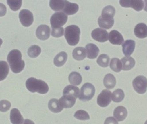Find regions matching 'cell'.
Returning <instances> with one entry per match:
<instances>
[{
  "label": "cell",
  "instance_id": "cell-1",
  "mask_svg": "<svg viewBox=\"0 0 147 124\" xmlns=\"http://www.w3.org/2000/svg\"><path fill=\"white\" fill-rule=\"evenodd\" d=\"M10 68L15 73H20L25 67V62L22 59V54L18 50H13L9 53L7 58Z\"/></svg>",
  "mask_w": 147,
  "mask_h": 124
},
{
  "label": "cell",
  "instance_id": "cell-2",
  "mask_svg": "<svg viewBox=\"0 0 147 124\" xmlns=\"http://www.w3.org/2000/svg\"><path fill=\"white\" fill-rule=\"evenodd\" d=\"M26 85L28 90L32 93L45 94L49 91V87L45 82L33 77L28 79Z\"/></svg>",
  "mask_w": 147,
  "mask_h": 124
},
{
  "label": "cell",
  "instance_id": "cell-3",
  "mask_svg": "<svg viewBox=\"0 0 147 124\" xmlns=\"http://www.w3.org/2000/svg\"><path fill=\"white\" fill-rule=\"evenodd\" d=\"M80 34V29L78 26L71 25L65 28V37L70 45L75 46L78 43Z\"/></svg>",
  "mask_w": 147,
  "mask_h": 124
},
{
  "label": "cell",
  "instance_id": "cell-4",
  "mask_svg": "<svg viewBox=\"0 0 147 124\" xmlns=\"http://www.w3.org/2000/svg\"><path fill=\"white\" fill-rule=\"evenodd\" d=\"M95 93L94 86L90 83H86L82 86L78 98L81 101H89L92 98Z\"/></svg>",
  "mask_w": 147,
  "mask_h": 124
},
{
  "label": "cell",
  "instance_id": "cell-5",
  "mask_svg": "<svg viewBox=\"0 0 147 124\" xmlns=\"http://www.w3.org/2000/svg\"><path fill=\"white\" fill-rule=\"evenodd\" d=\"M68 16L63 12L54 13L51 17V24L52 28L62 27L68 20Z\"/></svg>",
  "mask_w": 147,
  "mask_h": 124
},
{
  "label": "cell",
  "instance_id": "cell-6",
  "mask_svg": "<svg viewBox=\"0 0 147 124\" xmlns=\"http://www.w3.org/2000/svg\"><path fill=\"white\" fill-rule=\"evenodd\" d=\"M133 85L136 92L140 94H143L147 91V78L143 75H139L134 80Z\"/></svg>",
  "mask_w": 147,
  "mask_h": 124
},
{
  "label": "cell",
  "instance_id": "cell-7",
  "mask_svg": "<svg viewBox=\"0 0 147 124\" xmlns=\"http://www.w3.org/2000/svg\"><path fill=\"white\" fill-rule=\"evenodd\" d=\"M120 3L123 7L132 8L137 11H141L144 7V1L142 0H121Z\"/></svg>",
  "mask_w": 147,
  "mask_h": 124
},
{
  "label": "cell",
  "instance_id": "cell-8",
  "mask_svg": "<svg viewBox=\"0 0 147 124\" xmlns=\"http://www.w3.org/2000/svg\"><path fill=\"white\" fill-rule=\"evenodd\" d=\"M19 18L22 26L25 27L30 26L34 21L32 13L28 9H22L19 14Z\"/></svg>",
  "mask_w": 147,
  "mask_h": 124
},
{
  "label": "cell",
  "instance_id": "cell-9",
  "mask_svg": "<svg viewBox=\"0 0 147 124\" xmlns=\"http://www.w3.org/2000/svg\"><path fill=\"white\" fill-rule=\"evenodd\" d=\"M111 100V92L109 90H104L98 96L97 104L99 106L105 107L108 106Z\"/></svg>",
  "mask_w": 147,
  "mask_h": 124
},
{
  "label": "cell",
  "instance_id": "cell-10",
  "mask_svg": "<svg viewBox=\"0 0 147 124\" xmlns=\"http://www.w3.org/2000/svg\"><path fill=\"white\" fill-rule=\"evenodd\" d=\"M92 37L93 39L98 42H105L109 39V33L104 29L97 28L92 32Z\"/></svg>",
  "mask_w": 147,
  "mask_h": 124
},
{
  "label": "cell",
  "instance_id": "cell-11",
  "mask_svg": "<svg viewBox=\"0 0 147 124\" xmlns=\"http://www.w3.org/2000/svg\"><path fill=\"white\" fill-rule=\"evenodd\" d=\"M98 23L100 27L106 29H110L114 25V17L102 15L98 18Z\"/></svg>",
  "mask_w": 147,
  "mask_h": 124
},
{
  "label": "cell",
  "instance_id": "cell-12",
  "mask_svg": "<svg viewBox=\"0 0 147 124\" xmlns=\"http://www.w3.org/2000/svg\"><path fill=\"white\" fill-rule=\"evenodd\" d=\"M36 36L41 40H46L50 37L51 28L47 25H40L36 30Z\"/></svg>",
  "mask_w": 147,
  "mask_h": 124
},
{
  "label": "cell",
  "instance_id": "cell-13",
  "mask_svg": "<svg viewBox=\"0 0 147 124\" xmlns=\"http://www.w3.org/2000/svg\"><path fill=\"white\" fill-rule=\"evenodd\" d=\"M109 40L111 44L114 45H121L124 42L122 35L117 30H112L109 35Z\"/></svg>",
  "mask_w": 147,
  "mask_h": 124
},
{
  "label": "cell",
  "instance_id": "cell-14",
  "mask_svg": "<svg viewBox=\"0 0 147 124\" xmlns=\"http://www.w3.org/2000/svg\"><path fill=\"white\" fill-rule=\"evenodd\" d=\"M76 98L71 95H64L59 100L60 104L63 108H71L73 107L76 102Z\"/></svg>",
  "mask_w": 147,
  "mask_h": 124
},
{
  "label": "cell",
  "instance_id": "cell-15",
  "mask_svg": "<svg viewBox=\"0 0 147 124\" xmlns=\"http://www.w3.org/2000/svg\"><path fill=\"white\" fill-rule=\"evenodd\" d=\"M135 45V41L132 40H126L123 44V52L126 57H129L133 53Z\"/></svg>",
  "mask_w": 147,
  "mask_h": 124
},
{
  "label": "cell",
  "instance_id": "cell-16",
  "mask_svg": "<svg viewBox=\"0 0 147 124\" xmlns=\"http://www.w3.org/2000/svg\"><path fill=\"white\" fill-rule=\"evenodd\" d=\"M85 50L87 58L91 59L96 58L99 53V50L98 47L93 44H87L86 46Z\"/></svg>",
  "mask_w": 147,
  "mask_h": 124
},
{
  "label": "cell",
  "instance_id": "cell-17",
  "mask_svg": "<svg viewBox=\"0 0 147 124\" xmlns=\"http://www.w3.org/2000/svg\"><path fill=\"white\" fill-rule=\"evenodd\" d=\"M134 34L137 38L144 39L147 37V26L143 23L137 24L134 28Z\"/></svg>",
  "mask_w": 147,
  "mask_h": 124
},
{
  "label": "cell",
  "instance_id": "cell-18",
  "mask_svg": "<svg viewBox=\"0 0 147 124\" xmlns=\"http://www.w3.org/2000/svg\"><path fill=\"white\" fill-rule=\"evenodd\" d=\"M10 119L13 124H22L24 119L20 111L16 108L11 110L10 114Z\"/></svg>",
  "mask_w": 147,
  "mask_h": 124
},
{
  "label": "cell",
  "instance_id": "cell-19",
  "mask_svg": "<svg viewBox=\"0 0 147 124\" xmlns=\"http://www.w3.org/2000/svg\"><path fill=\"white\" fill-rule=\"evenodd\" d=\"M79 9V6L75 3L65 1V5L63 10V12L68 15H71L76 14Z\"/></svg>",
  "mask_w": 147,
  "mask_h": 124
},
{
  "label": "cell",
  "instance_id": "cell-20",
  "mask_svg": "<svg viewBox=\"0 0 147 124\" xmlns=\"http://www.w3.org/2000/svg\"><path fill=\"white\" fill-rule=\"evenodd\" d=\"M127 113V111L125 107L119 106L114 110V116L117 121L121 122L126 118Z\"/></svg>",
  "mask_w": 147,
  "mask_h": 124
},
{
  "label": "cell",
  "instance_id": "cell-21",
  "mask_svg": "<svg viewBox=\"0 0 147 124\" xmlns=\"http://www.w3.org/2000/svg\"><path fill=\"white\" fill-rule=\"evenodd\" d=\"M48 108L50 110L54 113H59L63 109L59 100L56 99H52L49 101Z\"/></svg>",
  "mask_w": 147,
  "mask_h": 124
},
{
  "label": "cell",
  "instance_id": "cell-22",
  "mask_svg": "<svg viewBox=\"0 0 147 124\" xmlns=\"http://www.w3.org/2000/svg\"><path fill=\"white\" fill-rule=\"evenodd\" d=\"M122 64V69L124 71H129L134 67L135 65V61L131 57H125L123 58L121 60Z\"/></svg>",
  "mask_w": 147,
  "mask_h": 124
},
{
  "label": "cell",
  "instance_id": "cell-23",
  "mask_svg": "<svg viewBox=\"0 0 147 124\" xmlns=\"http://www.w3.org/2000/svg\"><path fill=\"white\" fill-rule=\"evenodd\" d=\"M104 85L108 89H112L115 86L116 80L115 76L111 74H108L105 76Z\"/></svg>",
  "mask_w": 147,
  "mask_h": 124
},
{
  "label": "cell",
  "instance_id": "cell-24",
  "mask_svg": "<svg viewBox=\"0 0 147 124\" xmlns=\"http://www.w3.org/2000/svg\"><path fill=\"white\" fill-rule=\"evenodd\" d=\"M68 58V55L65 52H61L59 53L54 59V64L57 67L63 66Z\"/></svg>",
  "mask_w": 147,
  "mask_h": 124
},
{
  "label": "cell",
  "instance_id": "cell-25",
  "mask_svg": "<svg viewBox=\"0 0 147 124\" xmlns=\"http://www.w3.org/2000/svg\"><path fill=\"white\" fill-rule=\"evenodd\" d=\"M80 90L78 87L73 85H68L64 89L63 95H71L77 98L79 96Z\"/></svg>",
  "mask_w": 147,
  "mask_h": 124
},
{
  "label": "cell",
  "instance_id": "cell-26",
  "mask_svg": "<svg viewBox=\"0 0 147 124\" xmlns=\"http://www.w3.org/2000/svg\"><path fill=\"white\" fill-rule=\"evenodd\" d=\"M72 55L74 59L80 61L85 58L86 56V51L84 47H76L74 50Z\"/></svg>",
  "mask_w": 147,
  "mask_h": 124
},
{
  "label": "cell",
  "instance_id": "cell-27",
  "mask_svg": "<svg viewBox=\"0 0 147 124\" xmlns=\"http://www.w3.org/2000/svg\"><path fill=\"white\" fill-rule=\"evenodd\" d=\"M65 5V0H51L50 6L55 11H63Z\"/></svg>",
  "mask_w": 147,
  "mask_h": 124
},
{
  "label": "cell",
  "instance_id": "cell-28",
  "mask_svg": "<svg viewBox=\"0 0 147 124\" xmlns=\"http://www.w3.org/2000/svg\"><path fill=\"white\" fill-rule=\"evenodd\" d=\"M9 72V67L5 61H0V81L7 78Z\"/></svg>",
  "mask_w": 147,
  "mask_h": 124
},
{
  "label": "cell",
  "instance_id": "cell-29",
  "mask_svg": "<svg viewBox=\"0 0 147 124\" xmlns=\"http://www.w3.org/2000/svg\"><path fill=\"white\" fill-rule=\"evenodd\" d=\"M69 81L71 84L74 85H78L81 84L82 78L79 73L78 72H72L69 75Z\"/></svg>",
  "mask_w": 147,
  "mask_h": 124
},
{
  "label": "cell",
  "instance_id": "cell-30",
  "mask_svg": "<svg viewBox=\"0 0 147 124\" xmlns=\"http://www.w3.org/2000/svg\"><path fill=\"white\" fill-rule=\"evenodd\" d=\"M111 68L114 72L118 73L122 69L121 61L117 58H114L111 59L110 64Z\"/></svg>",
  "mask_w": 147,
  "mask_h": 124
},
{
  "label": "cell",
  "instance_id": "cell-31",
  "mask_svg": "<svg viewBox=\"0 0 147 124\" xmlns=\"http://www.w3.org/2000/svg\"><path fill=\"white\" fill-rule=\"evenodd\" d=\"M124 92L121 89H117L113 92L112 95V100L116 103L121 102L124 98Z\"/></svg>",
  "mask_w": 147,
  "mask_h": 124
},
{
  "label": "cell",
  "instance_id": "cell-32",
  "mask_svg": "<svg viewBox=\"0 0 147 124\" xmlns=\"http://www.w3.org/2000/svg\"><path fill=\"white\" fill-rule=\"evenodd\" d=\"M41 51V48L39 46L34 45L28 48V54L30 58H36L40 54Z\"/></svg>",
  "mask_w": 147,
  "mask_h": 124
},
{
  "label": "cell",
  "instance_id": "cell-33",
  "mask_svg": "<svg viewBox=\"0 0 147 124\" xmlns=\"http://www.w3.org/2000/svg\"><path fill=\"white\" fill-rule=\"evenodd\" d=\"M110 58L108 55L105 54H101L97 60L98 64L101 67H107L109 66Z\"/></svg>",
  "mask_w": 147,
  "mask_h": 124
},
{
  "label": "cell",
  "instance_id": "cell-34",
  "mask_svg": "<svg viewBox=\"0 0 147 124\" xmlns=\"http://www.w3.org/2000/svg\"><path fill=\"white\" fill-rule=\"evenodd\" d=\"M74 117L80 120H87L90 119V116L88 112L83 110H79L75 112Z\"/></svg>",
  "mask_w": 147,
  "mask_h": 124
},
{
  "label": "cell",
  "instance_id": "cell-35",
  "mask_svg": "<svg viewBox=\"0 0 147 124\" xmlns=\"http://www.w3.org/2000/svg\"><path fill=\"white\" fill-rule=\"evenodd\" d=\"M7 3L12 10L17 11L20 8L22 4V1L8 0L7 1Z\"/></svg>",
  "mask_w": 147,
  "mask_h": 124
},
{
  "label": "cell",
  "instance_id": "cell-36",
  "mask_svg": "<svg viewBox=\"0 0 147 124\" xmlns=\"http://www.w3.org/2000/svg\"><path fill=\"white\" fill-rule=\"evenodd\" d=\"M115 9L111 6H106L102 11V15L114 17L115 14Z\"/></svg>",
  "mask_w": 147,
  "mask_h": 124
},
{
  "label": "cell",
  "instance_id": "cell-37",
  "mask_svg": "<svg viewBox=\"0 0 147 124\" xmlns=\"http://www.w3.org/2000/svg\"><path fill=\"white\" fill-rule=\"evenodd\" d=\"M11 106V103L8 100H1L0 101V111L6 112L9 110Z\"/></svg>",
  "mask_w": 147,
  "mask_h": 124
},
{
  "label": "cell",
  "instance_id": "cell-38",
  "mask_svg": "<svg viewBox=\"0 0 147 124\" xmlns=\"http://www.w3.org/2000/svg\"><path fill=\"white\" fill-rule=\"evenodd\" d=\"M64 31L63 27L59 28H52V36L56 38H59L62 37L64 35Z\"/></svg>",
  "mask_w": 147,
  "mask_h": 124
},
{
  "label": "cell",
  "instance_id": "cell-39",
  "mask_svg": "<svg viewBox=\"0 0 147 124\" xmlns=\"http://www.w3.org/2000/svg\"><path fill=\"white\" fill-rule=\"evenodd\" d=\"M104 124H118V123L116 119L113 117H109L106 119Z\"/></svg>",
  "mask_w": 147,
  "mask_h": 124
},
{
  "label": "cell",
  "instance_id": "cell-40",
  "mask_svg": "<svg viewBox=\"0 0 147 124\" xmlns=\"http://www.w3.org/2000/svg\"><path fill=\"white\" fill-rule=\"evenodd\" d=\"M7 13V8L6 6L2 3H0V16H4Z\"/></svg>",
  "mask_w": 147,
  "mask_h": 124
},
{
  "label": "cell",
  "instance_id": "cell-41",
  "mask_svg": "<svg viewBox=\"0 0 147 124\" xmlns=\"http://www.w3.org/2000/svg\"><path fill=\"white\" fill-rule=\"evenodd\" d=\"M23 124H35L31 120L28 119H25L24 123Z\"/></svg>",
  "mask_w": 147,
  "mask_h": 124
},
{
  "label": "cell",
  "instance_id": "cell-42",
  "mask_svg": "<svg viewBox=\"0 0 147 124\" xmlns=\"http://www.w3.org/2000/svg\"><path fill=\"white\" fill-rule=\"evenodd\" d=\"M145 3L146 6H145V8H144V10L147 12V1H145Z\"/></svg>",
  "mask_w": 147,
  "mask_h": 124
},
{
  "label": "cell",
  "instance_id": "cell-43",
  "mask_svg": "<svg viewBox=\"0 0 147 124\" xmlns=\"http://www.w3.org/2000/svg\"><path fill=\"white\" fill-rule=\"evenodd\" d=\"M3 43V41L0 38V47H1V45Z\"/></svg>",
  "mask_w": 147,
  "mask_h": 124
},
{
  "label": "cell",
  "instance_id": "cell-44",
  "mask_svg": "<svg viewBox=\"0 0 147 124\" xmlns=\"http://www.w3.org/2000/svg\"><path fill=\"white\" fill-rule=\"evenodd\" d=\"M145 124H147V120L146 121V123H145Z\"/></svg>",
  "mask_w": 147,
  "mask_h": 124
}]
</instances>
